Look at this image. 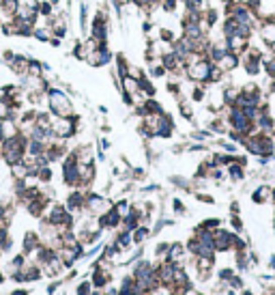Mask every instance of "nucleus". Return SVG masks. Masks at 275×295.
<instances>
[{"label": "nucleus", "instance_id": "1", "mask_svg": "<svg viewBox=\"0 0 275 295\" xmlns=\"http://www.w3.org/2000/svg\"><path fill=\"white\" fill-rule=\"evenodd\" d=\"M26 145H28V138L22 132L15 138L0 142V159H3V164L7 168L24 162V157H26Z\"/></svg>", "mask_w": 275, "mask_h": 295}, {"label": "nucleus", "instance_id": "2", "mask_svg": "<svg viewBox=\"0 0 275 295\" xmlns=\"http://www.w3.org/2000/svg\"><path fill=\"white\" fill-rule=\"evenodd\" d=\"M45 110L54 116H71L74 114V101L69 93L60 86H50L45 93Z\"/></svg>", "mask_w": 275, "mask_h": 295}, {"label": "nucleus", "instance_id": "3", "mask_svg": "<svg viewBox=\"0 0 275 295\" xmlns=\"http://www.w3.org/2000/svg\"><path fill=\"white\" fill-rule=\"evenodd\" d=\"M80 123H82V116L80 114H71V116H54L52 121V134L60 140H71L78 136L80 132Z\"/></svg>", "mask_w": 275, "mask_h": 295}, {"label": "nucleus", "instance_id": "4", "mask_svg": "<svg viewBox=\"0 0 275 295\" xmlns=\"http://www.w3.org/2000/svg\"><path fill=\"white\" fill-rule=\"evenodd\" d=\"M60 174H62V186L67 190L80 188V164H78V159L71 151L60 162Z\"/></svg>", "mask_w": 275, "mask_h": 295}, {"label": "nucleus", "instance_id": "5", "mask_svg": "<svg viewBox=\"0 0 275 295\" xmlns=\"http://www.w3.org/2000/svg\"><path fill=\"white\" fill-rule=\"evenodd\" d=\"M112 207V201L106 194H99V192H93L88 190L86 198H84V213L86 216H93V218H99L101 213H106Z\"/></svg>", "mask_w": 275, "mask_h": 295}, {"label": "nucleus", "instance_id": "6", "mask_svg": "<svg viewBox=\"0 0 275 295\" xmlns=\"http://www.w3.org/2000/svg\"><path fill=\"white\" fill-rule=\"evenodd\" d=\"M213 63L209 58H200L196 63L185 67V80L191 84H207L209 82V71H211Z\"/></svg>", "mask_w": 275, "mask_h": 295}, {"label": "nucleus", "instance_id": "7", "mask_svg": "<svg viewBox=\"0 0 275 295\" xmlns=\"http://www.w3.org/2000/svg\"><path fill=\"white\" fill-rule=\"evenodd\" d=\"M112 61H114V52H112L110 43H108V45H101L99 50L86 54V65H88V67H95V69L110 67Z\"/></svg>", "mask_w": 275, "mask_h": 295}, {"label": "nucleus", "instance_id": "8", "mask_svg": "<svg viewBox=\"0 0 275 295\" xmlns=\"http://www.w3.org/2000/svg\"><path fill=\"white\" fill-rule=\"evenodd\" d=\"M258 37H260V41L266 45V47H271L275 43V15H260L258 18Z\"/></svg>", "mask_w": 275, "mask_h": 295}, {"label": "nucleus", "instance_id": "9", "mask_svg": "<svg viewBox=\"0 0 275 295\" xmlns=\"http://www.w3.org/2000/svg\"><path fill=\"white\" fill-rule=\"evenodd\" d=\"M84 198H86V190L82 188H76V190H69V194L64 196V207H67L69 213H74V216H82L84 213Z\"/></svg>", "mask_w": 275, "mask_h": 295}, {"label": "nucleus", "instance_id": "10", "mask_svg": "<svg viewBox=\"0 0 275 295\" xmlns=\"http://www.w3.org/2000/svg\"><path fill=\"white\" fill-rule=\"evenodd\" d=\"M234 237L237 233L232 230H226V228H215L213 230V246H215V252H230L232 250V244H234Z\"/></svg>", "mask_w": 275, "mask_h": 295}, {"label": "nucleus", "instance_id": "11", "mask_svg": "<svg viewBox=\"0 0 275 295\" xmlns=\"http://www.w3.org/2000/svg\"><path fill=\"white\" fill-rule=\"evenodd\" d=\"M97 220H99L101 230H118L120 224H123V216H120V213L114 209V205H112L106 213H101Z\"/></svg>", "mask_w": 275, "mask_h": 295}, {"label": "nucleus", "instance_id": "12", "mask_svg": "<svg viewBox=\"0 0 275 295\" xmlns=\"http://www.w3.org/2000/svg\"><path fill=\"white\" fill-rule=\"evenodd\" d=\"M41 269H43V276H50V278H56V276H60L64 269L62 265V261H60V257H58V252H52L50 257H47V261L41 265Z\"/></svg>", "mask_w": 275, "mask_h": 295}, {"label": "nucleus", "instance_id": "13", "mask_svg": "<svg viewBox=\"0 0 275 295\" xmlns=\"http://www.w3.org/2000/svg\"><path fill=\"white\" fill-rule=\"evenodd\" d=\"M28 63H30V56H26V54H15V58L7 67H9L13 76L24 78V76H28Z\"/></svg>", "mask_w": 275, "mask_h": 295}, {"label": "nucleus", "instance_id": "14", "mask_svg": "<svg viewBox=\"0 0 275 295\" xmlns=\"http://www.w3.org/2000/svg\"><path fill=\"white\" fill-rule=\"evenodd\" d=\"M187 248H185V244L181 242H174V244H170V248H168V254H166V261L170 263H176V265H183V261L187 259Z\"/></svg>", "mask_w": 275, "mask_h": 295}, {"label": "nucleus", "instance_id": "15", "mask_svg": "<svg viewBox=\"0 0 275 295\" xmlns=\"http://www.w3.org/2000/svg\"><path fill=\"white\" fill-rule=\"evenodd\" d=\"M18 134H20V125H18V121H15L13 116L3 119V121H0V142L9 140V138H15Z\"/></svg>", "mask_w": 275, "mask_h": 295}, {"label": "nucleus", "instance_id": "16", "mask_svg": "<svg viewBox=\"0 0 275 295\" xmlns=\"http://www.w3.org/2000/svg\"><path fill=\"white\" fill-rule=\"evenodd\" d=\"M112 65H114V74L118 78H125L129 76V67H131V61H129V56L125 52H114V61H112Z\"/></svg>", "mask_w": 275, "mask_h": 295}, {"label": "nucleus", "instance_id": "17", "mask_svg": "<svg viewBox=\"0 0 275 295\" xmlns=\"http://www.w3.org/2000/svg\"><path fill=\"white\" fill-rule=\"evenodd\" d=\"M37 246H41V237H39V230H26L22 237V252L28 254L37 248Z\"/></svg>", "mask_w": 275, "mask_h": 295}, {"label": "nucleus", "instance_id": "18", "mask_svg": "<svg viewBox=\"0 0 275 295\" xmlns=\"http://www.w3.org/2000/svg\"><path fill=\"white\" fill-rule=\"evenodd\" d=\"M215 65H220L224 69V74H232L237 67H241V56L239 54H234V52H226Z\"/></svg>", "mask_w": 275, "mask_h": 295}, {"label": "nucleus", "instance_id": "19", "mask_svg": "<svg viewBox=\"0 0 275 295\" xmlns=\"http://www.w3.org/2000/svg\"><path fill=\"white\" fill-rule=\"evenodd\" d=\"M220 20H222V11L217 9V7H211V5H209L207 9L202 11V24H204L207 30L215 28L217 24H220Z\"/></svg>", "mask_w": 275, "mask_h": 295}, {"label": "nucleus", "instance_id": "20", "mask_svg": "<svg viewBox=\"0 0 275 295\" xmlns=\"http://www.w3.org/2000/svg\"><path fill=\"white\" fill-rule=\"evenodd\" d=\"M20 0H0V20H11L20 9Z\"/></svg>", "mask_w": 275, "mask_h": 295}, {"label": "nucleus", "instance_id": "21", "mask_svg": "<svg viewBox=\"0 0 275 295\" xmlns=\"http://www.w3.org/2000/svg\"><path fill=\"white\" fill-rule=\"evenodd\" d=\"M138 89H140L147 97H155L157 95V86H155V80H151L149 76H147V71L138 78Z\"/></svg>", "mask_w": 275, "mask_h": 295}, {"label": "nucleus", "instance_id": "22", "mask_svg": "<svg viewBox=\"0 0 275 295\" xmlns=\"http://www.w3.org/2000/svg\"><path fill=\"white\" fill-rule=\"evenodd\" d=\"M239 35V22L232 18V15H226L224 22H222V37L224 39H230V37H237Z\"/></svg>", "mask_w": 275, "mask_h": 295}, {"label": "nucleus", "instance_id": "23", "mask_svg": "<svg viewBox=\"0 0 275 295\" xmlns=\"http://www.w3.org/2000/svg\"><path fill=\"white\" fill-rule=\"evenodd\" d=\"M147 76L151 80H161V78H168V71L166 67L161 65V61H153V63H147Z\"/></svg>", "mask_w": 275, "mask_h": 295}, {"label": "nucleus", "instance_id": "24", "mask_svg": "<svg viewBox=\"0 0 275 295\" xmlns=\"http://www.w3.org/2000/svg\"><path fill=\"white\" fill-rule=\"evenodd\" d=\"M151 237V226L149 224H140L131 230V239H133V246H142L147 239Z\"/></svg>", "mask_w": 275, "mask_h": 295}, {"label": "nucleus", "instance_id": "25", "mask_svg": "<svg viewBox=\"0 0 275 295\" xmlns=\"http://www.w3.org/2000/svg\"><path fill=\"white\" fill-rule=\"evenodd\" d=\"M140 91L138 89V78H133V76H125V78H120V93H125V95H133Z\"/></svg>", "mask_w": 275, "mask_h": 295}, {"label": "nucleus", "instance_id": "26", "mask_svg": "<svg viewBox=\"0 0 275 295\" xmlns=\"http://www.w3.org/2000/svg\"><path fill=\"white\" fill-rule=\"evenodd\" d=\"M32 39H35L37 43H50L52 30L47 28L45 24H43V26H39V24H37V26H35V33H32Z\"/></svg>", "mask_w": 275, "mask_h": 295}, {"label": "nucleus", "instance_id": "27", "mask_svg": "<svg viewBox=\"0 0 275 295\" xmlns=\"http://www.w3.org/2000/svg\"><path fill=\"white\" fill-rule=\"evenodd\" d=\"M183 9V5H181V0H164L159 7V11L161 13H166V15H176Z\"/></svg>", "mask_w": 275, "mask_h": 295}, {"label": "nucleus", "instance_id": "28", "mask_svg": "<svg viewBox=\"0 0 275 295\" xmlns=\"http://www.w3.org/2000/svg\"><path fill=\"white\" fill-rule=\"evenodd\" d=\"M207 93H209V86L207 84H191V93H189V99L191 101H204L207 99Z\"/></svg>", "mask_w": 275, "mask_h": 295}, {"label": "nucleus", "instance_id": "29", "mask_svg": "<svg viewBox=\"0 0 275 295\" xmlns=\"http://www.w3.org/2000/svg\"><path fill=\"white\" fill-rule=\"evenodd\" d=\"M252 201L256 205H262L266 201H271V188L269 186H258V190L252 194Z\"/></svg>", "mask_w": 275, "mask_h": 295}, {"label": "nucleus", "instance_id": "30", "mask_svg": "<svg viewBox=\"0 0 275 295\" xmlns=\"http://www.w3.org/2000/svg\"><path fill=\"white\" fill-rule=\"evenodd\" d=\"M176 37H179V35H176L172 28H168V26H157V39H159V41H164V43H168V45H172Z\"/></svg>", "mask_w": 275, "mask_h": 295}, {"label": "nucleus", "instance_id": "31", "mask_svg": "<svg viewBox=\"0 0 275 295\" xmlns=\"http://www.w3.org/2000/svg\"><path fill=\"white\" fill-rule=\"evenodd\" d=\"M228 168V177L232 179V181H243L245 179V166H241V164H237V162H232V164H228L226 166Z\"/></svg>", "mask_w": 275, "mask_h": 295}, {"label": "nucleus", "instance_id": "32", "mask_svg": "<svg viewBox=\"0 0 275 295\" xmlns=\"http://www.w3.org/2000/svg\"><path fill=\"white\" fill-rule=\"evenodd\" d=\"M185 11H204L209 7V0H181Z\"/></svg>", "mask_w": 275, "mask_h": 295}, {"label": "nucleus", "instance_id": "33", "mask_svg": "<svg viewBox=\"0 0 275 295\" xmlns=\"http://www.w3.org/2000/svg\"><path fill=\"white\" fill-rule=\"evenodd\" d=\"M71 56L80 63H86V47L82 43V39H76L74 41V47H71Z\"/></svg>", "mask_w": 275, "mask_h": 295}, {"label": "nucleus", "instance_id": "34", "mask_svg": "<svg viewBox=\"0 0 275 295\" xmlns=\"http://www.w3.org/2000/svg\"><path fill=\"white\" fill-rule=\"evenodd\" d=\"M262 74H266V78L275 80V56H262Z\"/></svg>", "mask_w": 275, "mask_h": 295}, {"label": "nucleus", "instance_id": "35", "mask_svg": "<svg viewBox=\"0 0 275 295\" xmlns=\"http://www.w3.org/2000/svg\"><path fill=\"white\" fill-rule=\"evenodd\" d=\"M176 101H179V112H181V116L187 119V121H191V119H193V108H191L189 99L181 97V99H176Z\"/></svg>", "mask_w": 275, "mask_h": 295}, {"label": "nucleus", "instance_id": "36", "mask_svg": "<svg viewBox=\"0 0 275 295\" xmlns=\"http://www.w3.org/2000/svg\"><path fill=\"white\" fill-rule=\"evenodd\" d=\"M37 11H39V15H41V18L45 20V18H50V15H52L56 9L52 7L50 0H39V3H37Z\"/></svg>", "mask_w": 275, "mask_h": 295}, {"label": "nucleus", "instance_id": "37", "mask_svg": "<svg viewBox=\"0 0 275 295\" xmlns=\"http://www.w3.org/2000/svg\"><path fill=\"white\" fill-rule=\"evenodd\" d=\"M9 116H13V108H11V103L0 95V121H3V119H9Z\"/></svg>", "mask_w": 275, "mask_h": 295}, {"label": "nucleus", "instance_id": "38", "mask_svg": "<svg viewBox=\"0 0 275 295\" xmlns=\"http://www.w3.org/2000/svg\"><path fill=\"white\" fill-rule=\"evenodd\" d=\"M93 282L91 280H82L78 286H76V295H93Z\"/></svg>", "mask_w": 275, "mask_h": 295}, {"label": "nucleus", "instance_id": "39", "mask_svg": "<svg viewBox=\"0 0 275 295\" xmlns=\"http://www.w3.org/2000/svg\"><path fill=\"white\" fill-rule=\"evenodd\" d=\"M200 226L207 228V230H215V228L222 226V220H220V218H207V220L200 222Z\"/></svg>", "mask_w": 275, "mask_h": 295}, {"label": "nucleus", "instance_id": "40", "mask_svg": "<svg viewBox=\"0 0 275 295\" xmlns=\"http://www.w3.org/2000/svg\"><path fill=\"white\" fill-rule=\"evenodd\" d=\"M172 211L176 213V216H183L185 213V205H183L181 198H172Z\"/></svg>", "mask_w": 275, "mask_h": 295}, {"label": "nucleus", "instance_id": "41", "mask_svg": "<svg viewBox=\"0 0 275 295\" xmlns=\"http://www.w3.org/2000/svg\"><path fill=\"white\" fill-rule=\"evenodd\" d=\"M196 198L200 203H207V205H213L215 203V198L211 194H204V192H196Z\"/></svg>", "mask_w": 275, "mask_h": 295}, {"label": "nucleus", "instance_id": "42", "mask_svg": "<svg viewBox=\"0 0 275 295\" xmlns=\"http://www.w3.org/2000/svg\"><path fill=\"white\" fill-rule=\"evenodd\" d=\"M230 224H232V228H234V230H241V228H243V222H241L239 213H232V218H230Z\"/></svg>", "mask_w": 275, "mask_h": 295}, {"label": "nucleus", "instance_id": "43", "mask_svg": "<svg viewBox=\"0 0 275 295\" xmlns=\"http://www.w3.org/2000/svg\"><path fill=\"white\" fill-rule=\"evenodd\" d=\"M183 295H202V293H200V291L196 289V286H191V284H189V286H185Z\"/></svg>", "mask_w": 275, "mask_h": 295}, {"label": "nucleus", "instance_id": "44", "mask_svg": "<svg viewBox=\"0 0 275 295\" xmlns=\"http://www.w3.org/2000/svg\"><path fill=\"white\" fill-rule=\"evenodd\" d=\"M62 41H64V39H58V37H54V35H52V39H50V43H47V45H52V47H60Z\"/></svg>", "mask_w": 275, "mask_h": 295}, {"label": "nucleus", "instance_id": "45", "mask_svg": "<svg viewBox=\"0 0 275 295\" xmlns=\"http://www.w3.org/2000/svg\"><path fill=\"white\" fill-rule=\"evenodd\" d=\"M11 295H30L28 291H24V289H18V291H13Z\"/></svg>", "mask_w": 275, "mask_h": 295}, {"label": "nucleus", "instance_id": "46", "mask_svg": "<svg viewBox=\"0 0 275 295\" xmlns=\"http://www.w3.org/2000/svg\"><path fill=\"white\" fill-rule=\"evenodd\" d=\"M269 93H271V95L275 93V80H271V84H269Z\"/></svg>", "mask_w": 275, "mask_h": 295}, {"label": "nucleus", "instance_id": "47", "mask_svg": "<svg viewBox=\"0 0 275 295\" xmlns=\"http://www.w3.org/2000/svg\"><path fill=\"white\" fill-rule=\"evenodd\" d=\"M5 282V272H3V267H0V284Z\"/></svg>", "mask_w": 275, "mask_h": 295}, {"label": "nucleus", "instance_id": "48", "mask_svg": "<svg viewBox=\"0 0 275 295\" xmlns=\"http://www.w3.org/2000/svg\"><path fill=\"white\" fill-rule=\"evenodd\" d=\"M269 52H271V56H275V43H273V45L269 47Z\"/></svg>", "mask_w": 275, "mask_h": 295}, {"label": "nucleus", "instance_id": "49", "mask_svg": "<svg viewBox=\"0 0 275 295\" xmlns=\"http://www.w3.org/2000/svg\"><path fill=\"white\" fill-rule=\"evenodd\" d=\"M271 201H273V205H275V188L271 190Z\"/></svg>", "mask_w": 275, "mask_h": 295}, {"label": "nucleus", "instance_id": "50", "mask_svg": "<svg viewBox=\"0 0 275 295\" xmlns=\"http://www.w3.org/2000/svg\"><path fill=\"white\" fill-rule=\"evenodd\" d=\"M3 254H5V252H3V248H0V259H3Z\"/></svg>", "mask_w": 275, "mask_h": 295}, {"label": "nucleus", "instance_id": "51", "mask_svg": "<svg viewBox=\"0 0 275 295\" xmlns=\"http://www.w3.org/2000/svg\"><path fill=\"white\" fill-rule=\"evenodd\" d=\"M243 295H254V293H249V291H245V293H243Z\"/></svg>", "mask_w": 275, "mask_h": 295}, {"label": "nucleus", "instance_id": "52", "mask_svg": "<svg viewBox=\"0 0 275 295\" xmlns=\"http://www.w3.org/2000/svg\"><path fill=\"white\" fill-rule=\"evenodd\" d=\"M228 295H234V293H232V291H230V293H228Z\"/></svg>", "mask_w": 275, "mask_h": 295}, {"label": "nucleus", "instance_id": "53", "mask_svg": "<svg viewBox=\"0 0 275 295\" xmlns=\"http://www.w3.org/2000/svg\"><path fill=\"white\" fill-rule=\"evenodd\" d=\"M0 22H3V20H0Z\"/></svg>", "mask_w": 275, "mask_h": 295}]
</instances>
